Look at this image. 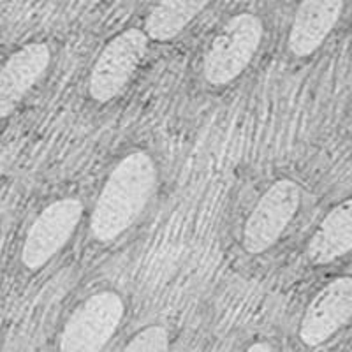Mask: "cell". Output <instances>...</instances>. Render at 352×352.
Masks as SVG:
<instances>
[{
	"label": "cell",
	"instance_id": "cell-1",
	"mask_svg": "<svg viewBox=\"0 0 352 352\" xmlns=\"http://www.w3.org/2000/svg\"><path fill=\"white\" fill-rule=\"evenodd\" d=\"M153 160L134 152L116 164L106 182L90 220V231L99 241H111L127 231L141 215L155 187Z\"/></svg>",
	"mask_w": 352,
	"mask_h": 352
},
{
	"label": "cell",
	"instance_id": "cell-2",
	"mask_svg": "<svg viewBox=\"0 0 352 352\" xmlns=\"http://www.w3.org/2000/svg\"><path fill=\"white\" fill-rule=\"evenodd\" d=\"M263 37V23L254 14L231 18L213 39L204 58V78L213 85H226L238 78L256 55Z\"/></svg>",
	"mask_w": 352,
	"mask_h": 352
},
{
	"label": "cell",
	"instance_id": "cell-3",
	"mask_svg": "<svg viewBox=\"0 0 352 352\" xmlns=\"http://www.w3.org/2000/svg\"><path fill=\"white\" fill-rule=\"evenodd\" d=\"M124 317V301L116 292L88 298L65 324L58 352H100Z\"/></svg>",
	"mask_w": 352,
	"mask_h": 352
},
{
	"label": "cell",
	"instance_id": "cell-4",
	"mask_svg": "<svg viewBox=\"0 0 352 352\" xmlns=\"http://www.w3.org/2000/svg\"><path fill=\"white\" fill-rule=\"evenodd\" d=\"M146 50L148 34L138 28L125 30L109 41L94 65L88 87L90 96L97 102H106L118 96L144 58Z\"/></svg>",
	"mask_w": 352,
	"mask_h": 352
},
{
	"label": "cell",
	"instance_id": "cell-5",
	"mask_svg": "<svg viewBox=\"0 0 352 352\" xmlns=\"http://www.w3.org/2000/svg\"><path fill=\"white\" fill-rule=\"evenodd\" d=\"M300 187L292 180H278L266 190L243 228V247L261 254L276 243L300 206Z\"/></svg>",
	"mask_w": 352,
	"mask_h": 352
},
{
	"label": "cell",
	"instance_id": "cell-6",
	"mask_svg": "<svg viewBox=\"0 0 352 352\" xmlns=\"http://www.w3.org/2000/svg\"><path fill=\"white\" fill-rule=\"evenodd\" d=\"M83 215L78 199H60L46 206L28 229L21 261L28 270H39L48 263L72 236Z\"/></svg>",
	"mask_w": 352,
	"mask_h": 352
},
{
	"label": "cell",
	"instance_id": "cell-7",
	"mask_svg": "<svg viewBox=\"0 0 352 352\" xmlns=\"http://www.w3.org/2000/svg\"><path fill=\"white\" fill-rule=\"evenodd\" d=\"M352 319V278L340 276L316 294L300 324V338L310 347L324 344Z\"/></svg>",
	"mask_w": 352,
	"mask_h": 352
},
{
	"label": "cell",
	"instance_id": "cell-8",
	"mask_svg": "<svg viewBox=\"0 0 352 352\" xmlns=\"http://www.w3.org/2000/svg\"><path fill=\"white\" fill-rule=\"evenodd\" d=\"M50 48L43 43L27 44L6 60L0 74V109L8 116L23 99L50 64Z\"/></svg>",
	"mask_w": 352,
	"mask_h": 352
},
{
	"label": "cell",
	"instance_id": "cell-9",
	"mask_svg": "<svg viewBox=\"0 0 352 352\" xmlns=\"http://www.w3.org/2000/svg\"><path fill=\"white\" fill-rule=\"evenodd\" d=\"M344 0H303L292 21L289 50L296 56L312 55L340 18Z\"/></svg>",
	"mask_w": 352,
	"mask_h": 352
},
{
	"label": "cell",
	"instance_id": "cell-10",
	"mask_svg": "<svg viewBox=\"0 0 352 352\" xmlns=\"http://www.w3.org/2000/svg\"><path fill=\"white\" fill-rule=\"evenodd\" d=\"M352 248V197L336 204L308 243V259L329 264Z\"/></svg>",
	"mask_w": 352,
	"mask_h": 352
},
{
	"label": "cell",
	"instance_id": "cell-11",
	"mask_svg": "<svg viewBox=\"0 0 352 352\" xmlns=\"http://www.w3.org/2000/svg\"><path fill=\"white\" fill-rule=\"evenodd\" d=\"M210 0H160L150 12L144 32L155 41H169L208 6Z\"/></svg>",
	"mask_w": 352,
	"mask_h": 352
},
{
	"label": "cell",
	"instance_id": "cell-12",
	"mask_svg": "<svg viewBox=\"0 0 352 352\" xmlns=\"http://www.w3.org/2000/svg\"><path fill=\"white\" fill-rule=\"evenodd\" d=\"M169 336L168 331L160 326H150L138 333L124 352H168Z\"/></svg>",
	"mask_w": 352,
	"mask_h": 352
},
{
	"label": "cell",
	"instance_id": "cell-13",
	"mask_svg": "<svg viewBox=\"0 0 352 352\" xmlns=\"http://www.w3.org/2000/svg\"><path fill=\"white\" fill-rule=\"evenodd\" d=\"M247 352H273V349L270 347L268 344H263V342H259V344H254Z\"/></svg>",
	"mask_w": 352,
	"mask_h": 352
}]
</instances>
